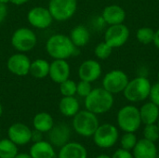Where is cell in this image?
<instances>
[{
  "label": "cell",
  "instance_id": "39",
  "mask_svg": "<svg viewBox=\"0 0 159 158\" xmlns=\"http://www.w3.org/2000/svg\"><path fill=\"white\" fill-rule=\"evenodd\" d=\"M30 0H10V3L15 5V6H21L26 3H28Z\"/></svg>",
  "mask_w": 159,
  "mask_h": 158
},
{
  "label": "cell",
  "instance_id": "25",
  "mask_svg": "<svg viewBox=\"0 0 159 158\" xmlns=\"http://www.w3.org/2000/svg\"><path fill=\"white\" fill-rule=\"evenodd\" d=\"M49 62L45 59H35L31 61L30 74L36 79H44L49 74Z\"/></svg>",
  "mask_w": 159,
  "mask_h": 158
},
{
  "label": "cell",
  "instance_id": "12",
  "mask_svg": "<svg viewBox=\"0 0 159 158\" xmlns=\"http://www.w3.org/2000/svg\"><path fill=\"white\" fill-rule=\"evenodd\" d=\"M30 58L22 52L12 54L7 61V70L17 76H26L30 74Z\"/></svg>",
  "mask_w": 159,
  "mask_h": 158
},
{
  "label": "cell",
  "instance_id": "35",
  "mask_svg": "<svg viewBox=\"0 0 159 158\" xmlns=\"http://www.w3.org/2000/svg\"><path fill=\"white\" fill-rule=\"evenodd\" d=\"M92 25H93V27H94L95 29H97V30H102L107 24L105 23V21H104V20L102 19V15H100V16L96 17V18L93 20Z\"/></svg>",
  "mask_w": 159,
  "mask_h": 158
},
{
  "label": "cell",
  "instance_id": "19",
  "mask_svg": "<svg viewBox=\"0 0 159 158\" xmlns=\"http://www.w3.org/2000/svg\"><path fill=\"white\" fill-rule=\"evenodd\" d=\"M58 158H88V152L81 143L67 142L61 147Z\"/></svg>",
  "mask_w": 159,
  "mask_h": 158
},
{
  "label": "cell",
  "instance_id": "38",
  "mask_svg": "<svg viewBox=\"0 0 159 158\" xmlns=\"http://www.w3.org/2000/svg\"><path fill=\"white\" fill-rule=\"evenodd\" d=\"M153 43H154V45L156 46V47L159 49V28L157 30L155 31V37H154Z\"/></svg>",
  "mask_w": 159,
  "mask_h": 158
},
{
  "label": "cell",
  "instance_id": "8",
  "mask_svg": "<svg viewBox=\"0 0 159 158\" xmlns=\"http://www.w3.org/2000/svg\"><path fill=\"white\" fill-rule=\"evenodd\" d=\"M94 143L102 149L112 148L117 142L119 138V133L117 128L109 123L100 125L93 134Z\"/></svg>",
  "mask_w": 159,
  "mask_h": 158
},
{
  "label": "cell",
  "instance_id": "14",
  "mask_svg": "<svg viewBox=\"0 0 159 158\" xmlns=\"http://www.w3.org/2000/svg\"><path fill=\"white\" fill-rule=\"evenodd\" d=\"M7 137L16 145H25L31 142L32 130L23 123H14L7 129Z\"/></svg>",
  "mask_w": 159,
  "mask_h": 158
},
{
  "label": "cell",
  "instance_id": "7",
  "mask_svg": "<svg viewBox=\"0 0 159 158\" xmlns=\"http://www.w3.org/2000/svg\"><path fill=\"white\" fill-rule=\"evenodd\" d=\"M48 8L57 21H65L74 17L77 10V0H49Z\"/></svg>",
  "mask_w": 159,
  "mask_h": 158
},
{
  "label": "cell",
  "instance_id": "32",
  "mask_svg": "<svg viewBox=\"0 0 159 158\" xmlns=\"http://www.w3.org/2000/svg\"><path fill=\"white\" fill-rule=\"evenodd\" d=\"M93 89L91 83L84 80H80L76 83V94L81 98H86Z\"/></svg>",
  "mask_w": 159,
  "mask_h": 158
},
{
  "label": "cell",
  "instance_id": "42",
  "mask_svg": "<svg viewBox=\"0 0 159 158\" xmlns=\"http://www.w3.org/2000/svg\"><path fill=\"white\" fill-rule=\"evenodd\" d=\"M0 3H3V4H7V3H10V0H0Z\"/></svg>",
  "mask_w": 159,
  "mask_h": 158
},
{
  "label": "cell",
  "instance_id": "15",
  "mask_svg": "<svg viewBox=\"0 0 159 158\" xmlns=\"http://www.w3.org/2000/svg\"><path fill=\"white\" fill-rule=\"evenodd\" d=\"M71 66L67 60H53L49 64L48 77L57 84L70 78Z\"/></svg>",
  "mask_w": 159,
  "mask_h": 158
},
{
  "label": "cell",
  "instance_id": "28",
  "mask_svg": "<svg viewBox=\"0 0 159 158\" xmlns=\"http://www.w3.org/2000/svg\"><path fill=\"white\" fill-rule=\"evenodd\" d=\"M113 49L114 48L111 47L106 42L102 41L96 45L94 48V55L98 60L104 61V60H107L112 55Z\"/></svg>",
  "mask_w": 159,
  "mask_h": 158
},
{
  "label": "cell",
  "instance_id": "4",
  "mask_svg": "<svg viewBox=\"0 0 159 158\" xmlns=\"http://www.w3.org/2000/svg\"><path fill=\"white\" fill-rule=\"evenodd\" d=\"M117 125L124 132H136L142 123L140 110L135 105H125L119 109L116 115Z\"/></svg>",
  "mask_w": 159,
  "mask_h": 158
},
{
  "label": "cell",
  "instance_id": "26",
  "mask_svg": "<svg viewBox=\"0 0 159 158\" xmlns=\"http://www.w3.org/2000/svg\"><path fill=\"white\" fill-rule=\"evenodd\" d=\"M18 155L17 145L9 139L0 140V158H14Z\"/></svg>",
  "mask_w": 159,
  "mask_h": 158
},
{
  "label": "cell",
  "instance_id": "46",
  "mask_svg": "<svg viewBox=\"0 0 159 158\" xmlns=\"http://www.w3.org/2000/svg\"><path fill=\"white\" fill-rule=\"evenodd\" d=\"M157 158H159V153L157 154Z\"/></svg>",
  "mask_w": 159,
  "mask_h": 158
},
{
  "label": "cell",
  "instance_id": "43",
  "mask_svg": "<svg viewBox=\"0 0 159 158\" xmlns=\"http://www.w3.org/2000/svg\"><path fill=\"white\" fill-rule=\"evenodd\" d=\"M2 114H3V106H2V104L0 103V117H1V115H2Z\"/></svg>",
  "mask_w": 159,
  "mask_h": 158
},
{
  "label": "cell",
  "instance_id": "9",
  "mask_svg": "<svg viewBox=\"0 0 159 158\" xmlns=\"http://www.w3.org/2000/svg\"><path fill=\"white\" fill-rule=\"evenodd\" d=\"M129 81V76L125 72L122 70H112L104 74L102 88L113 95L119 94L124 91Z\"/></svg>",
  "mask_w": 159,
  "mask_h": 158
},
{
  "label": "cell",
  "instance_id": "47",
  "mask_svg": "<svg viewBox=\"0 0 159 158\" xmlns=\"http://www.w3.org/2000/svg\"><path fill=\"white\" fill-rule=\"evenodd\" d=\"M157 1H159V0H157Z\"/></svg>",
  "mask_w": 159,
  "mask_h": 158
},
{
  "label": "cell",
  "instance_id": "18",
  "mask_svg": "<svg viewBox=\"0 0 159 158\" xmlns=\"http://www.w3.org/2000/svg\"><path fill=\"white\" fill-rule=\"evenodd\" d=\"M132 151L134 158H157L158 154L155 142L144 138L137 142Z\"/></svg>",
  "mask_w": 159,
  "mask_h": 158
},
{
  "label": "cell",
  "instance_id": "45",
  "mask_svg": "<svg viewBox=\"0 0 159 158\" xmlns=\"http://www.w3.org/2000/svg\"><path fill=\"white\" fill-rule=\"evenodd\" d=\"M157 80H158V82H159V71H158V73H157Z\"/></svg>",
  "mask_w": 159,
  "mask_h": 158
},
{
  "label": "cell",
  "instance_id": "27",
  "mask_svg": "<svg viewBox=\"0 0 159 158\" xmlns=\"http://www.w3.org/2000/svg\"><path fill=\"white\" fill-rule=\"evenodd\" d=\"M155 37V30L151 27H141L136 32L137 40L143 45H149L153 43Z\"/></svg>",
  "mask_w": 159,
  "mask_h": 158
},
{
  "label": "cell",
  "instance_id": "17",
  "mask_svg": "<svg viewBox=\"0 0 159 158\" xmlns=\"http://www.w3.org/2000/svg\"><path fill=\"white\" fill-rule=\"evenodd\" d=\"M102 17L104 20L105 23L109 26L124 23L127 14L125 9L121 6L109 5L103 8L102 12Z\"/></svg>",
  "mask_w": 159,
  "mask_h": 158
},
{
  "label": "cell",
  "instance_id": "16",
  "mask_svg": "<svg viewBox=\"0 0 159 158\" xmlns=\"http://www.w3.org/2000/svg\"><path fill=\"white\" fill-rule=\"evenodd\" d=\"M48 142L55 147H62L64 144L69 142L71 131L67 125L61 123L58 125H54L52 129L48 132Z\"/></svg>",
  "mask_w": 159,
  "mask_h": 158
},
{
  "label": "cell",
  "instance_id": "3",
  "mask_svg": "<svg viewBox=\"0 0 159 158\" xmlns=\"http://www.w3.org/2000/svg\"><path fill=\"white\" fill-rule=\"evenodd\" d=\"M152 83L147 76L137 75L129 80L123 94L127 101L130 102H141L149 99Z\"/></svg>",
  "mask_w": 159,
  "mask_h": 158
},
{
  "label": "cell",
  "instance_id": "24",
  "mask_svg": "<svg viewBox=\"0 0 159 158\" xmlns=\"http://www.w3.org/2000/svg\"><path fill=\"white\" fill-rule=\"evenodd\" d=\"M33 126L35 130H38L42 133H48L54 126V120L50 114L40 112L34 116Z\"/></svg>",
  "mask_w": 159,
  "mask_h": 158
},
{
  "label": "cell",
  "instance_id": "40",
  "mask_svg": "<svg viewBox=\"0 0 159 158\" xmlns=\"http://www.w3.org/2000/svg\"><path fill=\"white\" fill-rule=\"evenodd\" d=\"M14 158H32L31 156L29 154H26V153H21V154H19L15 156Z\"/></svg>",
  "mask_w": 159,
  "mask_h": 158
},
{
  "label": "cell",
  "instance_id": "34",
  "mask_svg": "<svg viewBox=\"0 0 159 158\" xmlns=\"http://www.w3.org/2000/svg\"><path fill=\"white\" fill-rule=\"evenodd\" d=\"M111 158H134V156L130 153V151H128V150L121 148V149H117L113 154Z\"/></svg>",
  "mask_w": 159,
  "mask_h": 158
},
{
  "label": "cell",
  "instance_id": "5",
  "mask_svg": "<svg viewBox=\"0 0 159 158\" xmlns=\"http://www.w3.org/2000/svg\"><path fill=\"white\" fill-rule=\"evenodd\" d=\"M100 126L97 115L86 110L79 111L73 117V128L75 131L83 137H91Z\"/></svg>",
  "mask_w": 159,
  "mask_h": 158
},
{
  "label": "cell",
  "instance_id": "21",
  "mask_svg": "<svg viewBox=\"0 0 159 158\" xmlns=\"http://www.w3.org/2000/svg\"><path fill=\"white\" fill-rule=\"evenodd\" d=\"M139 110L142 123L144 125L156 124L159 119V107L151 101L143 103Z\"/></svg>",
  "mask_w": 159,
  "mask_h": 158
},
{
  "label": "cell",
  "instance_id": "31",
  "mask_svg": "<svg viewBox=\"0 0 159 158\" xmlns=\"http://www.w3.org/2000/svg\"><path fill=\"white\" fill-rule=\"evenodd\" d=\"M143 134L144 139L156 142L159 139V129L157 123L156 124L145 125Z\"/></svg>",
  "mask_w": 159,
  "mask_h": 158
},
{
  "label": "cell",
  "instance_id": "10",
  "mask_svg": "<svg viewBox=\"0 0 159 158\" xmlns=\"http://www.w3.org/2000/svg\"><path fill=\"white\" fill-rule=\"evenodd\" d=\"M129 35V29L124 23L109 25L104 32V42L113 48H118L128 42Z\"/></svg>",
  "mask_w": 159,
  "mask_h": 158
},
{
  "label": "cell",
  "instance_id": "2",
  "mask_svg": "<svg viewBox=\"0 0 159 158\" xmlns=\"http://www.w3.org/2000/svg\"><path fill=\"white\" fill-rule=\"evenodd\" d=\"M114 95L102 88H95L85 98V108L95 114L102 115L109 112L114 106Z\"/></svg>",
  "mask_w": 159,
  "mask_h": 158
},
{
  "label": "cell",
  "instance_id": "13",
  "mask_svg": "<svg viewBox=\"0 0 159 158\" xmlns=\"http://www.w3.org/2000/svg\"><path fill=\"white\" fill-rule=\"evenodd\" d=\"M77 74L80 80L93 83L97 81L102 74V64L96 60H86L79 65Z\"/></svg>",
  "mask_w": 159,
  "mask_h": 158
},
{
  "label": "cell",
  "instance_id": "11",
  "mask_svg": "<svg viewBox=\"0 0 159 158\" xmlns=\"http://www.w3.org/2000/svg\"><path fill=\"white\" fill-rule=\"evenodd\" d=\"M27 21L29 24L36 29L44 30L51 26L53 18L48 7L36 6L32 7L27 13Z\"/></svg>",
  "mask_w": 159,
  "mask_h": 158
},
{
  "label": "cell",
  "instance_id": "20",
  "mask_svg": "<svg viewBox=\"0 0 159 158\" xmlns=\"http://www.w3.org/2000/svg\"><path fill=\"white\" fill-rule=\"evenodd\" d=\"M29 155L32 158H55L56 156L53 145L44 140L34 142L30 148Z\"/></svg>",
  "mask_w": 159,
  "mask_h": 158
},
{
  "label": "cell",
  "instance_id": "36",
  "mask_svg": "<svg viewBox=\"0 0 159 158\" xmlns=\"http://www.w3.org/2000/svg\"><path fill=\"white\" fill-rule=\"evenodd\" d=\"M7 13H8V10H7V4L0 3V24L4 22V20H6L7 16Z\"/></svg>",
  "mask_w": 159,
  "mask_h": 158
},
{
  "label": "cell",
  "instance_id": "41",
  "mask_svg": "<svg viewBox=\"0 0 159 158\" xmlns=\"http://www.w3.org/2000/svg\"><path fill=\"white\" fill-rule=\"evenodd\" d=\"M96 158H111V156H109L107 155H100V156H98Z\"/></svg>",
  "mask_w": 159,
  "mask_h": 158
},
{
  "label": "cell",
  "instance_id": "30",
  "mask_svg": "<svg viewBox=\"0 0 159 158\" xmlns=\"http://www.w3.org/2000/svg\"><path fill=\"white\" fill-rule=\"evenodd\" d=\"M138 139L134 132H125L120 139V143L123 149L131 151L136 145Z\"/></svg>",
  "mask_w": 159,
  "mask_h": 158
},
{
  "label": "cell",
  "instance_id": "1",
  "mask_svg": "<svg viewBox=\"0 0 159 158\" xmlns=\"http://www.w3.org/2000/svg\"><path fill=\"white\" fill-rule=\"evenodd\" d=\"M46 51L53 60H68L78 52L69 35L55 34L49 36L46 43Z\"/></svg>",
  "mask_w": 159,
  "mask_h": 158
},
{
  "label": "cell",
  "instance_id": "33",
  "mask_svg": "<svg viewBox=\"0 0 159 158\" xmlns=\"http://www.w3.org/2000/svg\"><path fill=\"white\" fill-rule=\"evenodd\" d=\"M149 99L152 102L157 104L159 107V82L157 81V83L152 85Z\"/></svg>",
  "mask_w": 159,
  "mask_h": 158
},
{
  "label": "cell",
  "instance_id": "44",
  "mask_svg": "<svg viewBox=\"0 0 159 158\" xmlns=\"http://www.w3.org/2000/svg\"><path fill=\"white\" fill-rule=\"evenodd\" d=\"M157 127H158V129H159V119L157 120Z\"/></svg>",
  "mask_w": 159,
  "mask_h": 158
},
{
  "label": "cell",
  "instance_id": "22",
  "mask_svg": "<svg viewBox=\"0 0 159 158\" xmlns=\"http://www.w3.org/2000/svg\"><path fill=\"white\" fill-rule=\"evenodd\" d=\"M61 114L66 117H74L80 111V104L75 96L62 97L59 102Z\"/></svg>",
  "mask_w": 159,
  "mask_h": 158
},
{
  "label": "cell",
  "instance_id": "37",
  "mask_svg": "<svg viewBox=\"0 0 159 158\" xmlns=\"http://www.w3.org/2000/svg\"><path fill=\"white\" fill-rule=\"evenodd\" d=\"M43 140V133L38 131V130H32V137H31V141H33L34 142H37Z\"/></svg>",
  "mask_w": 159,
  "mask_h": 158
},
{
  "label": "cell",
  "instance_id": "6",
  "mask_svg": "<svg viewBox=\"0 0 159 158\" xmlns=\"http://www.w3.org/2000/svg\"><path fill=\"white\" fill-rule=\"evenodd\" d=\"M10 43L12 47L18 52L26 53L35 47L37 44V35L31 28L20 27L13 32Z\"/></svg>",
  "mask_w": 159,
  "mask_h": 158
},
{
  "label": "cell",
  "instance_id": "29",
  "mask_svg": "<svg viewBox=\"0 0 159 158\" xmlns=\"http://www.w3.org/2000/svg\"><path fill=\"white\" fill-rule=\"evenodd\" d=\"M60 92L62 97L75 96L76 95V82L68 78L63 82L60 83Z\"/></svg>",
  "mask_w": 159,
  "mask_h": 158
},
{
  "label": "cell",
  "instance_id": "23",
  "mask_svg": "<svg viewBox=\"0 0 159 158\" xmlns=\"http://www.w3.org/2000/svg\"><path fill=\"white\" fill-rule=\"evenodd\" d=\"M69 37L71 38L72 42L74 43V45L80 48V47H84L85 46L88 45V43L90 40V33L89 30L82 24L76 25L75 26L70 33Z\"/></svg>",
  "mask_w": 159,
  "mask_h": 158
}]
</instances>
